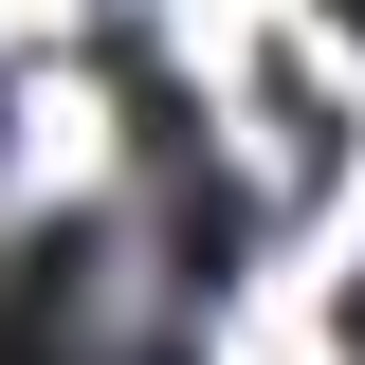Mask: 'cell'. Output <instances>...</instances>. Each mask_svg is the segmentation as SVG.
<instances>
[{
	"instance_id": "cell-1",
	"label": "cell",
	"mask_w": 365,
	"mask_h": 365,
	"mask_svg": "<svg viewBox=\"0 0 365 365\" xmlns=\"http://www.w3.org/2000/svg\"><path fill=\"white\" fill-rule=\"evenodd\" d=\"M329 19H347V37H365V0H329Z\"/></svg>"
}]
</instances>
